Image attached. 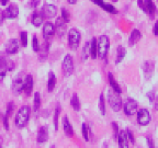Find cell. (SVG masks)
Wrapping results in <instances>:
<instances>
[{
	"instance_id": "obj_4",
	"label": "cell",
	"mask_w": 158,
	"mask_h": 148,
	"mask_svg": "<svg viewBox=\"0 0 158 148\" xmlns=\"http://www.w3.org/2000/svg\"><path fill=\"white\" fill-rule=\"evenodd\" d=\"M81 34L77 29H70L68 32V45L73 51H76L80 44Z\"/></svg>"
},
{
	"instance_id": "obj_14",
	"label": "cell",
	"mask_w": 158,
	"mask_h": 148,
	"mask_svg": "<svg viewBox=\"0 0 158 148\" xmlns=\"http://www.w3.org/2000/svg\"><path fill=\"white\" fill-rule=\"evenodd\" d=\"M154 70H155V64L153 60H147L144 63L143 65V72L145 75L146 79H151L154 75Z\"/></svg>"
},
{
	"instance_id": "obj_13",
	"label": "cell",
	"mask_w": 158,
	"mask_h": 148,
	"mask_svg": "<svg viewBox=\"0 0 158 148\" xmlns=\"http://www.w3.org/2000/svg\"><path fill=\"white\" fill-rule=\"evenodd\" d=\"M54 33H55L54 24L51 22L44 23V25H43V37H44V39L49 41V39H52L53 35H54Z\"/></svg>"
},
{
	"instance_id": "obj_29",
	"label": "cell",
	"mask_w": 158,
	"mask_h": 148,
	"mask_svg": "<svg viewBox=\"0 0 158 148\" xmlns=\"http://www.w3.org/2000/svg\"><path fill=\"white\" fill-rule=\"evenodd\" d=\"M89 56H90V42H87L86 44H85L84 48H82V53H81L82 60L86 62Z\"/></svg>"
},
{
	"instance_id": "obj_21",
	"label": "cell",
	"mask_w": 158,
	"mask_h": 148,
	"mask_svg": "<svg viewBox=\"0 0 158 148\" xmlns=\"http://www.w3.org/2000/svg\"><path fill=\"white\" fill-rule=\"evenodd\" d=\"M7 72H8L7 58L0 55V82H2V80L5 79Z\"/></svg>"
},
{
	"instance_id": "obj_44",
	"label": "cell",
	"mask_w": 158,
	"mask_h": 148,
	"mask_svg": "<svg viewBox=\"0 0 158 148\" xmlns=\"http://www.w3.org/2000/svg\"><path fill=\"white\" fill-rule=\"evenodd\" d=\"M137 5L139 9H142L145 12V6H144V0H137Z\"/></svg>"
},
{
	"instance_id": "obj_30",
	"label": "cell",
	"mask_w": 158,
	"mask_h": 148,
	"mask_svg": "<svg viewBox=\"0 0 158 148\" xmlns=\"http://www.w3.org/2000/svg\"><path fill=\"white\" fill-rule=\"evenodd\" d=\"M60 110H62V108H60V105H57L56 109H55V112H54V127H55V131H57L58 130V116L59 114H60Z\"/></svg>"
},
{
	"instance_id": "obj_52",
	"label": "cell",
	"mask_w": 158,
	"mask_h": 148,
	"mask_svg": "<svg viewBox=\"0 0 158 148\" xmlns=\"http://www.w3.org/2000/svg\"><path fill=\"white\" fill-rule=\"evenodd\" d=\"M112 1H113V2H118V0H112Z\"/></svg>"
},
{
	"instance_id": "obj_2",
	"label": "cell",
	"mask_w": 158,
	"mask_h": 148,
	"mask_svg": "<svg viewBox=\"0 0 158 148\" xmlns=\"http://www.w3.org/2000/svg\"><path fill=\"white\" fill-rule=\"evenodd\" d=\"M110 48V39L106 35H101L97 39V57L104 59Z\"/></svg>"
},
{
	"instance_id": "obj_49",
	"label": "cell",
	"mask_w": 158,
	"mask_h": 148,
	"mask_svg": "<svg viewBox=\"0 0 158 148\" xmlns=\"http://www.w3.org/2000/svg\"><path fill=\"white\" fill-rule=\"evenodd\" d=\"M8 2H9V0H0V5L1 6H6Z\"/></svg>"
},
{
	"instance_id": "obj_5",
	"label": "cell",
	"mask_w": 158,
	"mask_h": 148,
	"mask_svg": "<svg viewBox=\"0 0 158 148\" xmlns=\"http://www.w3.org/2000/svg\"><path fill=\"white\" fill-rule=\"evenodd\" d=\"M62 69L65 77H69L74 72V60H73V57L69 54L64 57V60H63L62 64Z\"/></svg>"
},
{
	"instance_id": "obj_27",
	"label": "cell",
	"mask_w": 158,
	"mask_h": 148,
	"mask_svg": "<svg viewBox=\"0 0 158 148\" xmlns=\"http://www.w3.org/2000/svg\"><path fill=\"white\" fill-rule=\"evenodd\" d=\"M70 104H72L73 109H74L75 111L78 112L80 110V101H79V98H78V94L74 93L72 96V99H70Z\"/></svg>"
},
{
	"instance_id": "obj_34",
	"label": "cell",
	"mask_w": 158,
	"mask_h": 148,
	"mask_svg": "<svg viewBox=\"0 0 158 148\" xmlns=\"http://www.w3.org/2000/svg\"><path fill=\"white\" fill-rule=\"evenodd\" d=\"M81 128H82V136H84L85 141L89 142V127H88V125H87L86 123H84L81 126Z\"/></svg>"
},
{
	"instance_id": "obj_40",
	"label": "cell",
	"mask_w": 158,
	"mask_h": 148,
	"mask_svg": "<svg viewBox=\"0 0 158 148\" xmlns=\"http://www.w3.org/2000/svg\"><path fill=\"white\" fill-rule=\"evenodd\" d=\"M126 135H127V138H128V142L130 143H132V144H135V138H134V135H133V133H132L130 130H126Z\"/></svg>"
},
{
	"instance_id": "obj_22",
	"label": "cell",
	"mask_w": 158,
	"mask_h": 148,
	"mask_svg": "<svg viewBox=\"0 0 158 148\" xmlns=\"http://www.w3.org/2000/svg\"><path fill=\"white\" fill-rule=\"evenodd\" d=\"M63 128H64V132L67 136L72 137V136L74 135V128H73L72 124H70V122H69L67 116L63 117Z\"/></svg>"
},
{
	"instance_id": "obj_39",
	"label": "cell",
	"mask_w": 158,
	"mask_h": 148,
	"mask_svg": "<svg viewBox=\"0 0 158 148\" xmlns=\"http://www.w3.org/2000/svg\"><path fill=\"white\" fill-rule=\"evenodd\" d=\"M13 110H15V105H13V102H9L8 103V106H7V113H6V115L9 117L11 114H12Z\"/></svg>"
},
{
	"instance_id": "obj_6",
	"label": "cell",
	"mask_w": 158,
	"mask_h": 148,
	"mask_svg": "<svg viewBox=\"0 0 158 148\" xmlns=\"http://www.w3.org/2000/svg\"><path fill=\"white\" fill-rule=\"evenodd\" d=\"M136 113H137V122L139 125L146 126L151 123L152 116L147 109H141V110H138Z\"/></svg>"
},
{
	"instance_id": "obj_8",
	"label": "cell",
	"mask_w": 158,
	"mask_h": 148,
	"mask_svg": "<svg viewBox=\"0 0 158 148\" xmlns=\"http://www.w3.org/2000/svg\"><path fill=\"white\" fill-rule=\"evenodd\" d=\"M2 13H3L5 19H9V20L15 19V18L19 15V8H18L17 5L12 3V5H10L5 11H2Z\"/></svg>"
},
{
	"instance_id": "obj_3",
	"label": "cell",
	"mask_w": 158,
	"mask_h": 148,
	"mask_svg": "<svg viewBox=\"0 0 158 148\" xmlns=\"http://www.w3.org/2000/svg\"><path fill=\"white\" fill-rule=\"evenodd\" d=\"M108 101L114 112H120V110L122 109V99L120 93L115 92L114 90H109Z\"/></svg>"
},
{
	"instance_id": "obj_41",
	"label": "cell",
	"mask_w": 158,
	"mask_h": 148,
	"mask_svg": "<svg viewBox=\"0 0 158 148\" xmlns=\"http://www.w3.org/2000/svg\"><path fill=\"white\" fill-rule=\"evenodd\" d=\"M91 1L94 3V5L99 6V7H101V8L104 6V1H103V0H91Z\"/></svg>"
},
{
	"instance_id": "obj_28",
	"label": "cell",
	"mask_w": 158,
	"mask_h": 148,
	"mask_svg": "<svg viewBox=\"0 0 158 148\" xmlns=\"http://www.w3.org/2000/svg\"><path fill=\"white\" fill-rule=\"evenodd\" d=\"M90 56L92 59L97 58V39L92 37L90 41Z\"/></svg>"
},
{
	"instance_id": "obj_17",
	"label": "cell",
	"mask_w": 158,
	"mask_h": 148,
	"mask_svg": "<svg viewBox=\"0 0 158 148\" xmlns=\"http://www.w3.org/2000/svg\"><path fill=\"white\" fill-rule=\"evenodd\" d=\"M48 139V130L46 126H41L37 132V143L43 144Z\"/></svg>"
},
{
	"instance_id": "obj_50",
	"label": "cell",
	"mask_w": 158,
	"mask_h": 148,
	"mask_svg": "<svg viewBox=\"0 0 158 148\" xmlns=\"http://www.w3.org/2000/svg\"><path fill=\"white\" fill-rule=\"evenodd\" d=\"M67 1H68L69 5H75L77 2V0H67Z\"/></svg>"
},
{
	"instance_id": "obj_53",
	"label": "cell",
	"mask_w": 158,
	"mask_h": 148,
	"mask_svg": "<svg viewBox=\"0 0 158 148\" xmlns=\"http://www.w3.org/2000/svg\"><path fill=\"white\" fill-rule=\"evenodd\" d=\"M0 147H1V138H0Z\"/></svg>"
},
{
	"instance_id": "obj_37",
	"label": "cell",
	"mask_w": 158,
	"mask_h": 148,
	"mask_svg": "<svg viewBox=\"0 0 158 148\" xmlns=\"http://www.w3.org/2000/svg\"><path fill=\"white\" fill-rule=\"evenodd\" d=\"M62 18L65 20V22H67V23L70 21V14H69V12L65 9V8L62 9Z\"/></svg>"
},
{
	"instance_id": "obj_36",
	"label": "cell",
	"mask_w": 158,
	"mask_h": 148,
	"mask_svg": "<svg viewBox=\"0 0 158 148\" xmlns=\"http://www.w3.org/2000/svg\"><path fill=\"white\" fill-rule=\"evenodd\" d=\"M32 47H33V51H34L35 53H37L40 51L39 39H37L36 36H33V39H32Z\"/></svg>"
},
{
	"instance_id": "obj_32",
	"label": "cell",
	"mask_w": 158,
	"mask_h": 148,
	"mask_svg": "<svg viewBox=\"0 0 158 148\" xmlns=\"http://www.w3.org/2000/svg\"><path fill=\"white\" fill-rule=\"evenodd\" d=\"M102 9H103L104 11H106V12L111 13V14H116V13H118V10L115 9V7H113V6L110 5V3H104Z\"/></svg>"
},
{
	"instance_id": "obj_1",
	"label": "cell",
	"mask_w": 158,
	"mask_h": 148,
	"mask_svg": "<svg viewBox=\"0 0 158 148\" xmlns=\"http://www.w3.org/2000/svg\"><path fill=\"white\" fill-rule=\"evenodd\" d=\"M30 115H31V109H30V106L27 105L21 106L20 110L18 111L17 115H15V126L19 128L24 127L27 124V122H29Z\"/></svg>"
},
{
	"instance_id": "obj_23",
	"label": "cell",
	"mask_w": 158,
	"mask_h": 148,
	"mask_svg": "<svg viewBox=\"0 0 158 148\" xmlns=\"http://www.w3.org/2000/svg\"><path fill=\"white\" fill-rule=\"evenodd\" d=\"M43 20H44V15H43L42 11H37L35 10L32 14V23L35 27H41V24L43 23Z\"/></svg>"
},
{
	"instance_id": "obj_24",
	"label": "cell",
	"mask_w": 158,
	"mask_h": 148,
	"mask_svg": "<svg viewBox=\"0 0 158 148\" xmlns=\"http://www.w3.org/2000/svg\"><path fill=\"white\" fill-rule=\"evenodd\" d=\"M108 79H109V84H110V86H111L112 90H114L115 92H118V93L121 94L122 93L121 87L118 86V84L116 82V80L114 79L113 75H112L111 72H109V74H108Z\"/></svg>"
},
{
	"instance_id": "obj_9",
	"label": "cell",
	"mask_w": 158,
	"mask_h": 148,
	"mask_svg": "<svg viewBox=\"0 0 158 148\" xmlns=\"http://www.w3.org/2000/svg\"><path fill=\"white\" fill-rule=\"evenodd\" d=\"M23 81H24V80H23V77L21 74L18 75V76L15 78V80H13L12 91L15 96H18V94H20L23 91Z\"/></svg>"
},
{
	"instance_id": "obj_38",
	"label": "cell",
	"mask_w": 158,
	"mask_h": 148,
	"mask_svg": "<svg viewBox=\"0 0 158 148\" xmlns=\"http://www.w3.org/2000/svg\"><path fill=\"white\" fill-rule=\"evenodd\" d=\"M112 128H113V139H118V125L116 123H112Z\"/></svg>"
},
{
	"instance_id": "obj_54",
	"label": "cell",
	"mask_w": 158,
	"mask_h": 148,
	"mask_svg": "<svg viewBox=\"0 0 158 148\" xmlns=\"http://www.w3.org/2000/svg\"><path fill=\"white\" fill-rule=\"evenodd\" d=\"M0 120H1V115H0Z\"/></svg>"
},
{
	"instance_id": "obj_31",
	"label": "cell",
	"mask_w": 158,
	"mask_h": 148,
	"mask_svg": "<svg viewBox=\"0 0 158 148\" xmlns=\"http://www.w3.org/2000/svg\"><path fill=\"white\" fill-rule=\"evenodd\" d=\"M99 109L102 115H106V101H104L103 93L100 94V98H99Z\"/></svg>"
},
{
	"instance_id": "obj_48",
	"label": "cell",
	"mask_w": 158,
	"mask_h": 148,
	"mask_svg": "<svg viewBox=\"0 0 158 148\" xmlns=\"http://www.w3.org/2000/svg\"><path fill=\"white\" fill-rule=\"evenodd\" d=\"M3 20H5V17H3V13H2V11H1V10H0V25L2 24Z\"/></svg>"
},
{
	"instance_id": "obj_19",
	"label": "cell",
	"mask_w": 158,
	"mask_h": 148,
	"mask_svg": "<svg viewBox=\"0 0 158 148\" xmlns=\"http://www.w3.org/2000/svg\"><path fill=\"white\" fill-rule=\"evenodd\" d=\"M48 51H49V42L45 39V43L42 47H40V51L37 53H40L39 59L40 62H45L48 56Z\"/></svg>"
},
{
	"instance_id": "obj_47",
	"label": "cell",
	"mask_w": 158,
	"mask_h": 148,
	"mask_svg": "<svg viewBox=\"0 0 158 148\" xmlns=\"http://www.w3.org/2000/svg\"><path fill=\"white\" fill-rule=\"evenodd\" d=\"M147 97H148V99H149V101L153 102V101H154V91L148 92V93H147Z\"/></svg>"
},
{
	"instance_id": "obj_15",
	"label": "cell",
	"mask_w": 158,
	"mask_h": 148,
	"mask_svg": "<svg viewBox=\"0 0 158 148\" xmlns=\"http://www.w3.org/2000/svg\"><path fill=\"white\" fill-rule=\"evenodd\" d=\"M42 13L44 18H54L57 14V8L54 5H44V7L42 8Z\"/></svg>"
},
{
	"instance_id": "obj_43",
	"label": "cell",
	"mask_w": 158,
	"mask_h": 148,
	"mask_svg": "<svg viewBox=\"0 0 158 148\" xmlns=\"http://www.w3.org/2000/svg\"><path fill=\"white\" fill-rule=\"evenodd\" d=\"M8 116L5 115V117H3V126H5L6 130H9V122H8Z\"/></svg>"
},
{
	"instance_id": "obj_46",
	"label": "cell",
	"mask_w": 158,
	"mask_h": 148,
	"mask_svg": "<svg viewBox=\"0 0 158 148\" xmlns=\"http://www.w3.org/2000/svg\"><path fill=\"white\" fill-rule=\"evenodd\" d=\"M40 1H41V0H31V7H32V8H36L37 6H39Z\"/></svg>"
},
{
	"instance_id": "obj_35",
	"label": "cell",
	"mask_w": 158,
	"mask_h": 148,
	"mask_svg": "<svg viewBox=\"0 0 158 148\" xmlns=\"http://www.w3.org/2000/svg\"><path fill=\"white\" fill-rule=\"evenodd\" d=\"M20 39H21V44L23 47H27V32H21L20 34Z\"/></svg>"
},
{
	"instance_id": "obj_11",
	"label": "cell",
	"mask_w": 158,
	"mask_h": 148,
	"mask_svg": "<svg viewBox=\"0 0 158 148\" xmlns=\"http://www.w3.org/2000/svg\"><path fill=\"white\" fill-rule=\"evenodd\" d=\"M55 27V31L57 32L58 36H64V34L66 33V29H67V22H65V20L62 17L57 18L56 19V24Z\"/></svg>"
},
{
	"instance_id": "obj_26",
	"label": "cell",
	"mask_w": 158,
	"mask_h": 148,
	"mask_svg": "<svg viewBox=\"0 0 158 148\" xmlns=\"http://www.w3.org/2000/svg\"><path fill=\"white\" fill-rule=\"evenodd\" d=\"M126 55V49L124 48L122 45H120V46H118V51H116V59H115V64H120V63L122 62L124 59V57H125Z\"/></svg>"
},
{
	"instance_id": "obj_12",
	"label": "cell",
	"mask_w": 158,
	"mask_h": 148,
	"mask_svg": "<svg viewBox=\"0 0 158 148\" xmlns=\"http://www.w3.org/2000/svg\"><path fill=\"white\" fill-rule=\"evenodd\" d=\"M144 6H145V12L149 14L151 19H154L157 14V7L154 3L153 0H144Z\"/></svg>"
},
{
	"instance_id": "obj_45",
	"label": "cell",
	"mask_w": 158,
	"mask_h": 148,
	"mask_svg": "<svg viewBox=\"0 0 158 148\" xmlns=\"http://www.w3.org/2000/svg\"><path fill=\"white\" fill-rule=\"evenodd\" d=\"M146 141H147V145L149 146V147H155V145H154V142H153V139H152V137H149V136H148L147 138H146Z\"/></svg>"
},
{
	"instance_id": "obj_16",
	"label": "cell",
	"mask_w": 158,
	"mask_h": 148,
	"mask_svg": "<svg viewBox=\"0 0 158 148\" xmlns=\"http://www.w3.org/2000/svg\"><path fill=\"white\" fill-rule=\"evenodd\" d=\"M33 90V77L31 75H27L23 81V91L27 93V96H31Z\"/></svg>"
},
{
	"instance_id": "obj_18",
	"label": "cell",
	"mask_w": 158,
	"mask_h": 148,
	"mask_svg": "<svg viewBox=\"0 0 158 148\" xmlns=\"http://www.w3.org/2000/svg\"><path fill=\"white\" fill-rule=\"evenodd\" d=\"M141 37H142L141 31L137 29H134L131 32V34H130V37H128V45L130 46H134L141 39Z\"/></svg>"
},
{
	"instance_id": "obj_25",
	"label": "cell",
	"mask_w": 158,
	"mask_h": 148,
	"mask_svg": "<svg viewBox=\"0 0 158 148\" xmlns=\"http://www.w3.org/2000/svg\"><path fill=\"white\" fill-rule=\"evenodd\" d=\"M56 76H55V74L53 72H48V81H47V90H48L49 92H52L53 90H54L55 86H56Z\"/></svg>"
},
{
	"instance_id": "obj_51",
	"label": "cell",
	"mask_w": 158,
	"mask_h": 148,
	"mask_svg": "<svg viewBox=\"0 0 158 148\" xmlns=\"http://www.w3.org/2000/svg\"><path fill=\"white\" fill-rule=\"evenodd\" d=\"M155 108H156V110L158 111V96H157V98H156V100H155Z\"/></svg>"
},
{
	"instance_id": "obj_42",
	"label": "cell",
	"mask_w": 158,
	"mask_h": 148,
	"mask_svg": "<svg viewBox=\"0 0 158 148\" xmlns=\"http://www.w3.org/2000/svg\"><path fill=\"white\" fill-rule=\"evenodd\" d=\"M153 33H154V35H156V36H158V20L155 22V24H154V27H153Z\"/></svg>"
},
{
	"instance_id": "obj_20",
	"label": "cell",
	"mask_w": 158,
	"mask_h": 148,
	"mask_svg": "<svg viewBox=\"0 0 158 148\" xmlns=\"http://www.w3.org/2000/svg\"><path fill=\"white\" fill-rule=\"evenodd\" d=\"M118 146L122 148H127L128 147V138L127 135H126V131H120L118 132Z\"/></svg>"
},
{
	"instance_id": "obj_7",
	"label": "cell",
	"mask_w": 158,
	"mask_h": 148,
	"mask_svg": "<svg viewBox=\"0 0 158 148\" xmlns=\"http://www.w3.org/2000/svg\"><path fill=\"white\" fill-rule=\"evenodd\" d=\"M123 109H124V113L127 116L134 115V114L137 112V102H136L134 99H131V98L126 99L125 102H124Z\"/></svg>"
},
{
	"instance_id": "obj_33",
	"label": "cell",
	"mask_w": 158,
	"mask_h": 148,
	"mask_svg": "<svg viewBox=\"0 0 158 148\" xmlns=\"http://www.w3.org/2000/svg\"><path fill=\"white\" fill-rule=\"evenodd\" d=\"M40 108H41V96H40L39 92H35L34 93V111H39Z\"/></svg>"
},
{
	"instance_id": "obj_10",
	"label": "cell",
	"mask_w": 158,
	"mask_h": 148,
	"mask_svg": "<svg viewBox=\"0 0 158 148\" xmlns=\"http://www.w3.org/2000/svg\"><path fill=\"white\" fill-rule=\"evenodd\" d=\"M5 51L8 55H13L15 53H18V51H19V42H18V39H9L5 46Z\"/></svg>"
}]
</instances>
